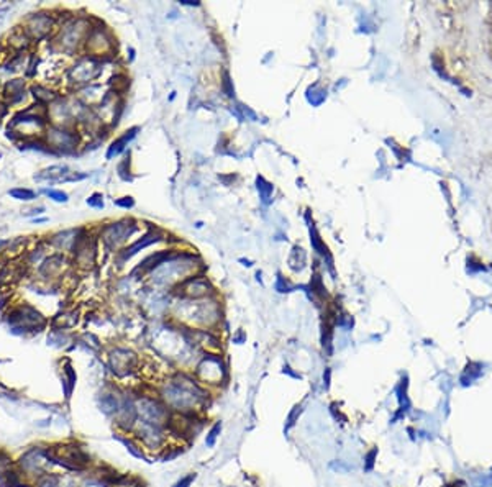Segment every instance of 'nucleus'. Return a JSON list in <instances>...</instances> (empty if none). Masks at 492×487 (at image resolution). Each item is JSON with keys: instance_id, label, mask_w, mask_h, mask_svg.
Returning a JSON list of instances; mask_svg holds the SVG:
<instances>
[{"instance_id": "f257e3e1", "label": "nucleus", "mask_w": 492, "mask_h": 487, "mask_svg": "<svg viewBox=\"0 0 492 487\" xmlns=\"http://www.w3.org/2000/svg\"><path fill=\"white\" fill-rule=\"evenodd\" d=\"M210 390L187 372H176L159 389V399L174 413L200 415L210 403Z\"/></svg>"}, {"instance_id": "f03ea898", "label": "nucleus", "mask_w": 492, "mask_h": 487, "mask_svg": "<svg viewBox=\"0 0 492 487\" xmlns=\"http://www.w3.org/2000/svg\"><path fill=\"white\" fill-rule=\"evenodd\" d=\"M194 376L195 379L209 387H220L228 379V371L227 364L222 359L220 354L217 353H207L205 356L200 358V361L194 367Z\"/></svg>"}, {"instance_id": "7ed1b4c3", "label": "nucleus", "mask_w": 492, "mask_h": 487, "mask_svg": "<svg viewBox=\"0 0 492 487\" xmlns=\"http://www.w3.org/2000/svg\"><path fill=\"white\" fill-rule=\"evenodd\" d=\"M136 412H138V420L150 421V423L168 426L173 410L159 399V395H145L141 394L135 397Z\"/></svg>"}, {"instance_id": "20e7f679", "label": "nucleus", "mask_w": 492, "mask_h": 487, "mask_svg": "<svg viewBox=\"0 0 492 487\" xmlns=\"http://www.w3.org/2000/svg\"><path fill=\"white\" fill-rule=\"evenodd\" d=\"M135 435L136 439L141 443V446L150 451H156V453H164L168 449V441H169V430L168 426L155 425L145 420H136L135 425Z\"/></svg>"}, {"instance_id": "39448f33", "label": "nucleus", "mask_w": 492, "mask_h": 487, "mask_svg": "<svg viewBox=\"0 0 492 487\" xmlns=\"http://www.w3.org/2000/svg\"><path fill=\"white\" fill-rule=\"evenodd\" d=\"M91 30L92 28L86 19H76L73 22H69L61 30V35H59V45H61V48L64 51L73 53L82 41L87 40Z\"/></svg>"}, {"instance_id": "423d86ee", "label": "nucleus", "mask_w": 492, "mask_h": 487, "mask_svg": "<svg viewBox=\"0 0 492 487\" xmlns=\"http://www.w3.org/2000/svg\"><path fill=\"white\" fill-rule=\"evenodd\" d=\"M109 366L112 372L118 377H127L132 372H135L138 366V356L132 349L127 348H115L110 351L109 356Z\"/></svg>"}, {"instance_id": "0eeeda50", "label": "nucleus", "mask_w": 492, "mask_h": 487, "mask_svg": "<svg viewBox=\"0 0 492 487\" xmlns=\"http://www.w3.org/2000/svg\"><path fill=\"white\" fill-rule=\"evenodd\" d=\"M102 74V63L97 58L87 56L79 59L69 71V79L76 84H89Z\"/></svg>"}, {"instance_id": "6e6552de", "label": "nucleus", "mask_w": 492, "mask_h": 487, "mask_svg": "<svg viewBox=\"0 0 492 487\" xmlns=\"http://www.w3.org/2000/svg\"><path fill=\"white\" fill-rule=\"evenodd\" d=\"M135 230L136 225L132 220H122V222L110 223L102 230V241L105 243L107 248L114 249L118 245H122L123 241H127L135 233Z\"/></svg>"}, {"instance_id": "1a4fd4ad", "label": "nucleus", "mask_w": 492, "mask_h": 487, "mask_svg": "<svg viewBox=\"0 0 492 487\" xmlns=\"http://www.w3.org/2000/svg\"><path fill=\"white\" fill-rule=\"evenodd\" d=\"M10 323L14 325L15 330H40L43 328L45 325V318L41 315L40 312L35 310L33 307L25 305V307H20L19 310H15L14 313L10 315Z\"/></svg>"}, {"instance_id": "9d476101", "label": "nucleus", "mask_w": 492, "mask_h": 487, "mask_svg": "<svg viewBox=\"0 0 492 487\" xmlns=\"http://www.w3.org/2000/svg\"><path fill=\"white\" fill-rule=\"evenodd\" d=\"M46 140H48L50 150H58L63 153L76 150V146L79 143V136L74 132H69L66 128L61 127H53L46 132Z\"/></svg>"}, {"instance_id": "9b49d317", "label": "nucleus", "mask_w": 492, "mask_h": 487, "mask_svg": "<svg viewBox=\"0 0 492 487\" xmlns=\"http://www.w3.org/2000/svg\"><path fill=\"white\" fill-rule=\"evenodd\" d=\"M86 46L87 51H91V56L99 59V56H104L112 51L114 43L104 28H92L86 40Z\"/></svg>"}, {"instance_id": "f8f14e48", "label": "nucleus", "mask_w": 492, "mask_h": 487, "mask_svg": "<svg viewBox=\"0 0 492 487\" xmlns=\"http://www.w3.org/2000/svg\"><path fill=\"white\" fill-rule=\"evenodd\" d=\"M136 420H138V412H136V405H135V399L128 395H123L122 399V405L120 410L115 415V423L122 431H132L136 425Z\"/></svg>"}, {"instance_id": "ddd939ff", "label": "nucleus", "mask_w": 492, "mask_h": 487, "mask_svg": "<svg viewBox=\"0 0 492 487\" xmlns=\"http://www.w3.org/2000/svg\"><path fill=\"white\" fill-rule=\"evenodd\" d=\"M53 19L46 14H35L25 22V35L33 40H43L50 35Z\"/></svg>"}, {"instance_id": "4468645a", "label": "nucleus", "mask_w": 492, "mask_h": 487, "mask_svg": "<svg viewBox=\"0 0 492 487\" xmlns=\"http://www.w3.org/2000/svg\"><path fill=\"white\" fill-rule=\"evenodd\" d=\"M86 174H74L68 166H51L35 176V181H48V182H66V181H81Z\"/></svg>"}, {"instance_id": "2eb2a0df", "label": "nucleus", "mask_w": 492, "mask_h": 487, "mask_svg": "<svg viewBox=\"0 0 492 487\" xmlns=\"http://www.w3.org/2000/svg\"><path fill=\"white\" fill-rule=\"evenodd\" d=\"M177 289H182V297H187V299H207L212 286L204 277H189L179 284Z\"/></svg>"}, {"instance_id": "dca6fc26", "label": "nucleus", "mask_w": 492, "mask_h": 487, "mask_svg": "<svg viewBox=\"0 0 492 487\" xmlns=\"http://www.w3.org/2000/svg\"><path fill=\"white\" fill-rule=\"evenodd\" d=\"M46 461H50L48 451H43L40 448H33V449H30L28 453H25V456L22 458L20 466H22L23 471L28 472V474H38V476H41L40 472L43 471V466H45Z\"/></svg>"}, {"instance_id": "f3484780", "label": "nucleus", "mask_w": 492, "mask_h": 487, "mask_svg": "<svg viewBox=\"0 0 492 487\" xmlns=\"http://www.w3.org/2000/svg\"><path fill=\"white\" fill-rule=\"evenodd\" d=\"M122 399L123 397L114 394V392H104V394H100V397H99V408L102 410V413L107 415V417H115L118 410H120Z\"/></svg>"}, {"instance_id": "a211bd4d", "label": "nucleus", "mask_w": 492, "mask_h": 487, "mask_svg": "<svg viewBox=\"0 0 492 487\" xmlns=\"http://www.w3.org/2000/svg\"><path fill=\"white\" fill-rule=\"evenodd\" d=\"M138 132H140V128L136 127V128H132V130H128V132H125L120 138H117L114 143L110 145L109 151H107V159H112L114 156H118L122 151H125V148L128 146V143L135 138Z\"/></svg>"}, {"instance_id": "6ab92c4d", "label": "nucleus", "mask_w": 492, "mask_h": 487, "mask_svg": "<svg viewBox=\"0 0 492 487\" xmlns=\"http://www.w3.org/2000/svg\"><path fill=\"white\" fill-rule=\"evenodd\" d=\"M159 240H161V238H159V233H156V231H150V233H146L143 238H140L136 243H133L130 248H127L125 251L122 253V258L130 259L132 256H135L138 251H141V249H145L146 246H150V245H153V243H156Z\"/></svg>"}, {"instance_id": "aec40b11", "label": "nucleus", "mask_w": 492, "mask_h": 487, "mask_svg": "<svg viewBox=\"0 0 492 487\" xmlns=\"http://www.w3.org/2000/svg\"><path fill=\"white\" fill-rule=\"evenodd\" d=\"M5 92L7 96L10 97V102L12 104H19L25 97V81L23 79H14L7 82L5 86Z\"/></svg>"}, {"instance_id": "412c9836", "label": "nucleus", "mask_w": 492, "mask_h": 487, "mask_svg": "<svg viewBox=\"0 0 492 487\" xmlns=\"http://www.w3.org/2000/svg\"><path fill=\"white\" fill-rule=\"evenodd\" d=\"M171 258H173V254H171L169 251H159L156 254H151L150 258H146L143 263H141L138 271H155Z\"/></svg>"}, {"instance_id": "4be33fe9", "label": "nucleus", "mask_w": 492, "mask_h": 487, "mask_svg": "<svg viewBox=\"0 0 492 487\" xmlns=\"http://www.w3.org/2000/svg\"><path fill=\"white\" fill-rule=\"evenodd\" d=\"M120 441L125 444L127 449H128V453H132L135 458H138V459H145L148 461V456L145 454V449L143 446H141V443L138 441V439H133V438H127V436H120L118 438ZM150 462V461H148Z\"/></svg>"}, {"instance_id": "5701e85b", "label": "nucleus", "mask_w": 492, "mask_h": 487, "mask_svg": "<svg viewBox=\"0 0 492 487\" xmlns=\"http://www.w3.org/2000/svg\"><path fill=\"white\" fill-rule=\"evenodd\" d=\"M64 264V258L63 256H51L48 258L43 263V266H41V274H45V276H53L55 272H58L59 269H61V266Z\"/></svg>"}, {"instance_id": "b1692460", "label": "nucleus", "mask_w": 492, "mask_h": 487, "mask_svg": "<svg viewBox=\"0 0 492 487\" xmlns=\"http://www.w3.org/2000/svg\"><path fill=\"white\" fill-rule=\"evenodd\" d=\"M305 261H307V256H305L304 249L299 248V246H294L292 253H290V258H289L290 268H292L294 271H300L305 266Z\"/></svg>"}, {"instance_id": "393cba45", "label": "nucleus", "mask_w": 492, "mask_h": 487, "mask_svg": "<svg viewBox=\"0 0 492 487\" xmlns=\"http://www.w3.org/2000/svg\"><path fill=\"white\" fill-rule=\"evenodd\" d=\"M32 94H33V97L37 99L40 104H48V102H53V100L56 99L55 92L48 91V89L43 87V86H33L32 87Z\"/></svg>"}, {"instance_id": "a878e982", "label": "nucleus", "mask_w": 492, "mask_h": 487, "mask_svg": "<svg viewBox=\"0 0 492 487\" xmlns=\"http://www.w3.org/2000/svg\"><path fill=\"white\" fill-rule=\"evenodd\" d=\"M222 421L218 420L215 421L212 426H210V430L207 431V436H205V446L207 448H213L215 446V443H217V439L218 436H220V433H222Z\"/></svg>"}, {"instance_id": "bb28decb", "label": "nucleus", "mask_w": 492, "mask_h": 487, "mask_svg": "<svg viewBox=\"0 0 492 487\" xmlns=\"http://www.w3.org/2000/svg\"><path fill=\"white\" fill-rule=\"evenodd\" d=\"M64 374H66V379H64V385H66V399H69L71 394H73V389L76 387V381H78V376H76V371L73 369V366L68 364L64 367Z\"/></svg>"}, {"instance_id": "cd10ccee", "label": "nucleus", "mask_w": 492, "mask_h": 487, "mask_svg": "<svg viewBox=\"0 0 492 487\" xmlns=\"http://www.w3.org/2000/svg\"><path fill=\"white\" fill-rule=\"evenodd\" d=\"M302 413V403H297V405L292 407V410L289 412L287 415V420H286V426H284V433H289L290 428H294L295 423L299 421V417Z\"/></svg>"}, {"instance_id": "c85d7f7f", "label": "nucleus", "mask_w": 492, "mask_h": 487, "mask_svg": "<svg viewBox=\"0 0 492 487\" xmlns=\"http://www.w3.org/2000/svg\"><path fill=\"white\" fill-rule=\"evenodd\" d=\"M9 195L17 200H23V202H30L33 199H37V192L30 191V189H22V187L12 189V191H9Z\"/></svg>"}, {"instance_id": "c756f323", "label": "nucleus", "mask_w": 492, "mask_h": 487, "mask_svg": "<svg viewBox=\"0 0 492 487\" xmlns=\"http://www.w3.org/2000/svg\"><path fill=\"white\" fill-rule=\"evenodd\" d=\"M256 184H258V191H259L261 199H263L264 204H269V199H271V194H272V186L269 182H266L263 177H258Z\"/></svg>"}, {"instance_id": "7c9ffc66", "label": "nucleus", "mask_w": 492, "mask_h": 487, "mask_svg": "<svg viewBox=\"0 0 492 487\" xmlns=\"http://www.w3.org/2000/svg\"><path fill=\"white\" fill-rule=\"evenodd\" d=\"M43 192L48 195L51 200L59 202V204H66V202H68V194L63 192V191H55V189H45Z\"/></svg>"}, {"instance_id": "2f4dec72", "label": "nucleus", "mask_w": 492, "mask_h": 487, "mask_svg": "<svg viewBox=\"0 0 492 487\" xmlns=\"http://www.w3.org/2000/svg\"><path fill=\"white\" fill-rule=\"evenodd\" d=\"M37 487H61V482H59L58 476H45L40 479Z\"/></svg>"}, {"instance_id": "473e14b6", "label": "nucleus", "mask_w": 492, "mask_h": 487, "mask_svg": "<svg viewBox=\"0 0 492 487\" xmlns=\"http://www.w3.org/2000/svg\"><path fill=\"white\" fill-rule=\"evenodd\" d=\"M197 479V474L195 472H189L186 476H182L173 487H191L194 484V480Z\"/></svg>"}, {"instance_id": "72a5a7b5", "label": "nucleus", "mask_w": 492, "mask_h": 487, "mask_svg": "<svg viewBox=\"0 0 492 487\" xmlns=\"http://www.w3.org/2000/svg\"><path fill=\"white\" fill-rule=\"evenodd\" d=\"M87 205L94 207V209H104V195L102 194H92L87 199Z\"/></svg>"}, {"instance_id": "f704fd0d", "label": "nucleus", "mask_w": 492, "mask_h": 487, "mask_svg": "<svg viewBox=\"0 0 492 487\" xmlns=\"http://www.w3.org/2000/svg\"><path fill=\"white\" fill-rule=\"evenodd\" d=\"M276 290L277 292H290L292 290V286L286 281L284 277H277V281H276Z\"/></svg>"}, {"instance_id": "c9c22d12", "label": "nucleus", "mask_w": 492, "mask_h": 487, "mask_svg": "<svg viewBox=\"0 0 492 487\" xmlns=\"http://www.w3.org/2000/svg\"><path fill=\"white\" fill-rule=\"evenodd\" d=\"M376 456H377V449H371L369 453L366 454V461H364V469L366 471H371L372 467H374V459H376Z\"/></svg>"}, {"instance_id": "e433bc0d", "label": "nucleus", "mask_w": 492, "mask_h": 487, "mask_svg": "<svg viewBox=\"0 0 492 487\" xmlns=\"http://www.w3.org/2000/svg\"><path fill=\"white\" fill-rule=\"evenodd\" d=\"M115 205L122 207V209H132V207L135 205V200L132 197H122V199L115 200Z\"/></svg>"}, {"instance_id": "4c0bfd02", "label": "nucleus", "mask_w": 492, "mask_h": 487, "mask_svg": "<svg viewBox=\"0 0 492 487\" xmlns=\"http://www.w3.org/2000/svg\"><path fill=\"white\" fill-rule=\"evenodd\" d=\"M81 487H109V484L104 482V480H99V479H87L82 482Z\"/></svg>"}, {"instance_id": "58836bf2", "label": "nucleus", "mask_w": 492, "mask_h": 487, "mask_svg": "<svg viewBox=\"0 0 492 487\" xmlns=\"http://www.w3.org/2000/svg\"><path fill=\"white\" fill-rule=\"evenodd\" d=\"M282 374H287V376H290L292 379H302V376H300V374H299V372H295V371H294L292 367H290L289 364H286V366L282 367Z\"/></svg>"}, {"instance_id": "ea45409f", "label": "nucleus", "mask_w": 492, "mask_h": 487, "mask_svg": "<svg viewBox=\"0 0 492 487\" xmlns=\"http://www.w3.org/2000/svg\"><path fill=\"white\" fill-rule=\"evenodd\" d=\"M330 379H331V371L327 367V369H325V372H323V385H325V389L330 387Z\"/></svg>"}, {"instance_id": "a19ab883", "label": "nucleus", "mask_w": 492, "mask_h": 487, "mask_svg": "<svg viewBox=\"0 0 492 487\" xmlns=\"http://www.w3.org/2000/svg\"><path fill=\"white\" fill-rule=\"evenodd\" d=\"M245 340H246V335L243 333V331H238V333L233 336V343H236V344H241Z\"/></svg>"}, {"instance_id": "79ce46f5", "label": "nucleus", "mask_w": 492, "mask_h": 487, "mask_svg": "<svg viewBox=\"0 0 492 487\" xmlns=\"http://www.w3.org/2000/svg\"><path fill=\"white\" fill-rule=\"evenodd\" d=\"M223 86H225V89H227L228 96H233V91H232V89H230V77H228V74H225V81H223Z\"/></svg>"}, {"instance_id": "37998d69", "label": "nucleus", "mask_w": 492, "mask_h": 487, "mask_svg": "<svg viewBox=\"0 0 492 487\" xmlns=\"http://www.w3.org/2000/svg\"><path fill=\"white\" fill-rule=\"evenodd\" d=\"M9 12H10V9H9V7H5V9H0V25H2V23H4V20L7 19V14H9Z\"/></svg>"}, {"instance_id": "c03bdc74", "label": "nucleus", "mask_w": 492, "mask_h": 487, "mask_svg": "<svg viewBox=\"0 0 492 487\" xmlns=\"http://www.w3.org/2000/svg\"><path fill=\"white\" fill-rule=\"evenodd\" d=\"M5 466H7V461H2V459H0V472L4 471V469H5Z\"/></svg>"}]
</instances>
